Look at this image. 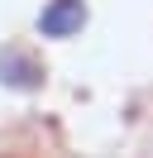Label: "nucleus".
Here are the masks:
<instances>
[{
	"label": "nucleus",
	"instance_id": "1",
	"mask_svg": "<svg viewBox=\"0 0 153 158\" xmlns=\"http://www.w3.org/2000/svg\"><path fill=\"white\" fill-rule=\"evenodd\" d=\"M86 24V5L81 0H48L43 15H38V34L43 39H72Z\"/></svg>",
	"mask_w": 153,
	"mask_h": 158
},
{
	"label": "nucleus",
	"instance_id": "2",
	"mask_svg": "<svg viewBox=\"0 0 153 158\" xmlns=\"http://www.w3.org/2000/svg\"><path fill=\"white\" fill-rule=\"evenodd\" d=\"M0 81L14 91H34V86H43V67L24 48H0Z\"/></svg>",
	"mask_w": 153,
	"mask_h": 158
}]
</instances>
